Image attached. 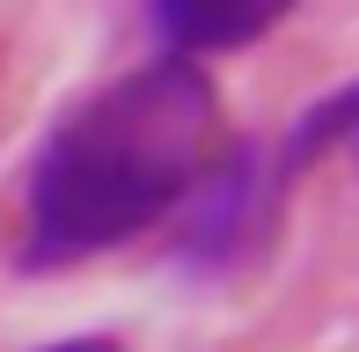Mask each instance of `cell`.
<instances>
[{
	"label": "cell",
	"mask_w": 359,
	"mask_h": 352,
	"mask_svg": "<svg viewBox=\"0 0 359 352\" xmlns=\"http://www.w3.org/2000/svg\"><path fill=\"white\" fill-rule=\"evenodd\" d=\"M37 352H118L110 338H59V345H37Z\"/></svg>",
	"instance_id": "cell-5"
},
{
	"label": "cell",
	"mask_w": 359,
	"mask_h": 352,
	"mask_svg": "<svg viewBox=\"0 0 359 352\" xmlns=\"http://www.w3.org/2000/svg\"><path fill=\"white\" fill-rule=\"evenodd\" d=\"M279 198H286V176H279V162H271V147H257V140H227L220 162L205 169V184L184 198L176 264L198 271V279L242 271L257 250L271 243Z\"/></svg>",
	"instance_id": "cell-2"
},
{
	"label": "cell",
	"mask_w": 359,
	"mask_h": 352,
	"mask_svg": "<svg viewBox=\"0 0 359 352\" xmlns=\"http://www.w3.org/2000/svg\"><path fill=\"white\" fill-rule=\"evenodd\" d=\"M330 147L359 154V81H345L337 95H323L316 110H301V118L286 125V140L271 147V162H279V176H293V169H308L316 154H330Z\"/></svg>",
	"instance_id": "cell-4"
},
{
	"label": "cell",
	"mask_w": 359,
	"mask_h": 352,
	"mask_svg": "<svg viewBox=\"0 0 359 352\" xmlns=\"http://www.w3.org/2000/svg\"><path fill=\"white\" fill-rule=\"evenodd\" d=\"M220 162V88L198 59L147 67L81 95L22 169V271H67L184 213Z\"/></svg>",
	"instance_id": "cell-1"
},
{
	"label": "cell",
	"mask_w": 359,
	"mask_h": 352,
	"mask_svg": "<svg viewBox=\"0 0 359 352\" xmlns=\"http://www.w3.org/2000/svg\"><path fill=\"white\" fill-rule=\"evenodd\" d=\"M140 8L154 22V37L169 44V59H213L271 37L301 0H140Z\"/></svg>",
	"instance_id": "cell-3"
}]
</instances>
